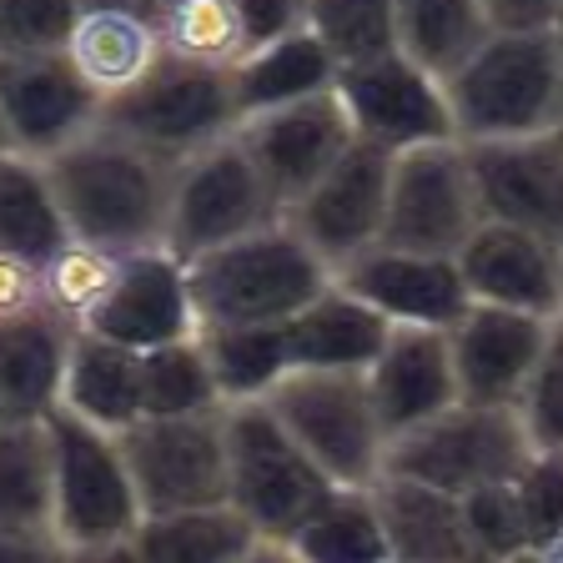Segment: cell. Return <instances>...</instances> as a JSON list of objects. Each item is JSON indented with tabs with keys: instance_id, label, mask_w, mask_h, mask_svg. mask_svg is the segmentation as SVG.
Returning <instances> with one entry per match:
<instances>
[{
	"instance_id": "6da1fadb",
	"label": "cell",
	"mask_w": 563,
	"mask_h": 563,
	"mask_svg": "<svg viewBox=\"0 0 563 563\" xmlns=\"http://www.w3.org/2000/svg\"><path fill=\"white\" fill-rule=\"evenodd\" d=\"M46 166L70 236L106 252L166 246V201H172L176 162H166L162 152L96 121L86 136L46 156Z\"/></svg>"
},
{
	"instance_id": "7a4b0ae2",
	"label": "cell",
	"mask_w": 563,
	"mask_h": 563,
	"mask_svg": "<svg viewBox=\"0 0 563 563\" xmlns=\"http://www.w3.org/2000/svg\"><path fill=\"white\" fill-rule=\"evenodd\" d=\"M332 267L297 236L287 217L257 227L246 236L211 246L187 262V287L197 307V332L207 328H277L292 312H302Z\"/></svg>"
},
{
	"instance_id": "3957f363",
	"label": "cell",
	"mask_w": 563,
	"mask_h": 563,
	"mask_svg": "<svg viewBox=\"0 0 563 563\" xmlns=\"http://www.w3.org/2000/svg\"><path fill=\"white\" fill-rule=\"evenodd\" d=\"M457 141H508L563 126V25L488 31L457 70L443 76Z\"/></svg>"
},
{
	"instance_id": "277c9868",
	"label": "cell",
	"mask_w": 563,
	"mask_h": 563,
	"mask_svg": "<svg viewBox=\"0 0 563 563\" xmlns=\"http://www.w3.org/2000/svg\"><path fill=\"white\" fill-rule=\"evenodd\" d=\"M227 443V504L257 528L262 539L282 543L302 523V514L332 488L307 448L297 443L267 398L222 402Z\"/></svg>"
},
{
	"instance_id": "5b68a950",
	"label": "cell",
	"mask_w": 563,
	"mask_h": 563,
	"mask_svg": "<svg viewBox=\"0 0 563 563\" xmlns=\"http://www.w3.org/2000/svg\"><path fill=\"white\" fill-rule=\"evenodd\" d=\"M51 438V528L66 549L117 543L141 523V498L121 457L117 433L76 418L66 408L46 412Z\"/></svg>"
},
{
	"instance_id": "8992f818",
	"label": "cell",
	"mask_w": 563,
	"mask_h": 563,
	"mask_svg": "<svg viewBox=\"0 0 563 563\" xmlns=\"http://www.w3.org/2000/svg\"><path fill=\"white\" fill-rule=\"evenodd\" d=\"M282 428L307 448L317 468L332 483H377L387 457L383 418L373 408L363 373H317L292 367L267 393Z\"/></svg>"
},
{
	"instance_id": "52a82bcc",
	"label": "cell",
	"mask_w": 563,
	"mask_h": 563,
	"mask_svg": "<svg viewBox=\"0 0 563 563\" xmlns=\"http://www.w3.org/2000/svg\"><path fill=\"white\" fill-rule=\"evenodd\" d=\"M277 217V197L262 181L257 162L246 156L236 131L207 141L201 152L176 162L172 201H166V246L181 262L201 257V252L232 242V236L257 232Z\"/></svg>"
},
{
	"instance_id": "ba28073f",
	"label": "cell",
	"mask_w": 563,
	"mask_h": 563,
	"mask_svg": "<svg viewBox=\"0 0 563 563\" xmlns=\"http://www.w3.org/2000/svg\"><path fill=\"white\" fill-rule=\"evenodd\" d=\"M533 453L518 408H488V402H463L443 408L438 418L418 422L387 443L383 473L433 483L443 493H473L483 483H498Z\"/></svg>"
},
{
	"instance_id": "9c48e42d",
	"label": "cell",
	"mask_w": 563,
	"mask_h": 563,
	"mask_svg": "<svg viewBox=\"0 0 563 563\" xmlns=\"http://www.w3.org/2000/svg\"><path fill=\"white\" fill-rule=\"evenodd\" d=\"M101 121L126 131L141 146L162 152L166 162H181V156L201 152L207 141L236 131L232 70L162 56L131 91L111 96L101 106Z\"/></svg>"
},
{
	"instance_id": "30bf717a",
	"label": "cell",
	"mask_w": 563,
	"mask_h": 563,
	"mask_svg": "<svg viewBox=\"0 0 563 563\" xmlns=\"http://www.w3.org/2000/svg\"><path fill=\"white\" fill-rule=\"evenodd\" d=\"M483 222L478 187H473V162L463 141H428L408 146L387 166V211L383 242L412 246V252H448L473 236Z\"/></svg>"
},
{
	"instance_id": "8fae6325",
	"label": "cell",
	"mask_w": 563,
	"mask_h": 563,
	"mask_svg": "<svg viewBox=\"0 0 563 563\" xmlns=\"http://www.w3.org/2000/svg\"><path fill=\"white\" fill-rule=\"evenodd\" d=\"M146 514H181V508L227 504V443L222 408L197 418H136L117 433Z\"/></svg>"
},
{
	"instance_id": "7c38bea8",
	"label": "cell",
	"mask_w": 563,
	"mask_h": 563,
	"mask_svg": "<svg viewBox=\"0 0 563 563\" xmlns=\"http://www.w3.org/2000/svg\"><path fill=\"white\" fill-rule=\"evenodd\" d=\"M332 91H338L357 141H367V146H377L387 156L457 136L443 76H433L402 51H383V56L338 66Z\"/></svg>"
},
{
	"instance_id": "4fadbf2b",
	"label": "cell",
	"mask_w": 563,
	"mask_h": 563,
	"mask_svg": "<svg viewBox=\"0 0 563 563\" xmlns=\"http://www.w3.org/2000/svg\"><path fill=\"white\" fill-rule=\"evenodd\" d=\"M101 121V96L81 81L66 51L0 56V126L25 156H56Z\"/></svg>"
},
{
	"instance_id": "5bb4252c",
	"label": "cell",
	"mask_w": 563,
	"mask_h": 563,
	"mask_svg": "<svg viewBox=\"0 0 563 563\" xmlns=\"http://www.w3.org/2000/svg\"><path fill=\"white\" fill-rule=\"evenodd\" d=\"M387 166H393L387 152H377L367 141H352L347 152L317 176L292 207L282 211V217L297 227V236H302L332 272L347 257H357L363 246L383 242Z\"/></svg>"
},
{
	"instance_id": "9a60e30c",
	"label": "cell",
	"mask_w": 563,
	"mask_h": 563,
	"mask_svg": "<svg viewBox=\"0 0 563 563\" xmlns=\"http://www.w3.org/2000/svg\"><path fill=\"white\" fill-rule=\"evenodd\" d=\"M332 277L352 297H363L393 328H453L473 307L457 257L448 252H412V246L373 242L347 257Z\"/></svg>"
},
{
	"instance_id": "2e32d148",
	"label": "cell",
	"mask_w": 563,
	"mask_h": 563,
	"mask_svg": "<svg viewBox=\"0 0 563 563\" xmlns=\"http://www.w3.org/2000/svg\"><path fill=\"white\" fill-rule=\"evenodd\" d=\"M236 136H242L246 156L257 162L277 207L287 211L357 141V131H352L338 91H317L302 96V101L272 106V111L236 121Z\"/></svg>"
},
{
	"instance_id": "e0dca14e",
	"label": "cell",
	"mask_w": 563,
	"mask_h": 563,
	"mask_svg": "<svg viewBox=\"0 0 563 563\" xmlns=\"http://www.w3.org/2000/svg\"><path fill=\"white\" fill-rule=\"evenodd\" d=\"M473 162L478 207L563 246V126L508 141H463Z\"/></svg>"
},
{
	"instance_id": "ac0fdd59",
	"label": "cell",
	"mask_w": 563,
	"mask_h": 563,
	"mask_svg": "<svg viewBox=\"0 0 563 563\" xmlns=\"http://www.w3.org/2000/svg\"><path fill=\"white\" fill-rule=\"evenodd\" d=\"M81 328L117 338L126 347L146 352L162 342L191 338L197 332V307H191L187 287V262L172 246H141V252H121L117 277L101 292Z\"/></svg>"
},
{
	"instance_id": "d6986e66",
	"label": "cell",
	"mask_w": 563,
	"mask_h": 563,
	"mask_svg": "<svg viewBox=\"0 0 563 563\" xmlns=\"http://www.w3.org/2000/svg\"><path fill=\"white\" fill-rule=\"evenodd\" d=\"M457 272L473 302L514 307L533 317L563 312V246L514 222L483 217L457 246Z\"/></svg>"
},
{
	"instance_id": "ffe728a7",
	"label": "cell",
	"mask_w": 563,
	"mask_h": 563,
	"mask_svg": "<svg viewBox=\"0 0 563 563\" xmlns=\"http://www.w3.org/2000/svg\"><path fill=\"white\" fill-rule=\"evenodd\" d=\"M549 322L553 317L473 302L468 312L448 328L457 398L463 402H488V408H518L528 377H533V367H539Z\"/></svg>"
},
{
	"instance_id": "44dd1931",
	"label": "cell",
	"mask_w": 563,
	"mask_h": 563,
	"mask_svg": "<svg viewBox=\"0 0 563 563\" xmlns=\"http://www.w3.org/2000/svg\"><path fill=\"white\" fill-rule=\"evenodd\" d=\"M387 443L457 402L448 328H387L377 357L363 367Z\"/></svg>"
},
{
	"instance_id": "7402d4cb",
	"label": "cell",
	"mask_w": 563,
	"mask_h": 563,
	"mask_svg": "<svg viewBox=\"0 0 563 563\" xmlns=\"http://www.w3.org/2000/svg\"><path fill=\"white\" fill-rule=\"evenodd\" d=\"M373 493L387 523L393 563H488L457 493L402 478V473H383Z\"/></svg>"
},
{
	"instance_id": "603a6c76",
	"label": "cell",
	"mask_w": 563,
	"mask_h": 563,
	"mask_svg": "<svg viewBox=\"0 0 563 563\" xmlns=\"http://www.w3.org/2000/svg\"><path fill=\"white\" fill-rule=\"evenodd\" d=\"M76 322L51 307L0 322V422H41L60 408V373Z\"/></svg>"
},
{
	"instance_id": "cb8c5ba5",
	"label": "cell",
	"mask_w": 563,
	"mask_h": 563,
	"mask_svg": "<svg viewBox=\"0 0 563 563\" xmlns=\"http://www.w3.org/2000/svg\"><path fill=\"white\" fill-rule=\"evenodd\" d=\"M387 317H377L363 297H352L338 277L282 322V342H287V373L292 367H317V373H363L377 357L387 338Z\"/></svg>"
},
{
	"instance_id": "d4e9b609",
	"label": "cell",
	"mask_w": 563,
	"mask_h": 563,
	"mask_svg": "<svg viewBox=\"0 0 563 563\" xmlns=\"http://www.w3.org/2000/svg\"><path fill=\"white\" fill-rule=\"evenodd\" d=\"M60 408L106 433L131 428L141 418V352L91 328H76L60 373Z\"/></svg>"
},
{
	"instance_id": "484cf974",
	"label": "cell",
	"mask_w": 563,
	"mask_h": 563,
	"mask_svg": "<svg viewBox=\"0 0 563 563\" xmlns=\"http://www.w3.org/2000/svg\"><path fill=\"white\" fill-rule=\"evenodd\" d=\"M297 563H393L373 483H332L282 539Z\"/></svg>"
},
{
	"instance_id": "4316f807",
	"label": "cell",
	"mask_w": 563,
	"mask_h": 563,
	"mask_svg": "<svg viewBox=\"0 0 563 563\" xmlns=\"http://www.w3.org/2000/svg\"><path fill=\"white\" fill-rule=\"evenodd\" d=\"M66 56L106 106L111 96L131 91L166 56V46L156 31V15L146 11H81L70 25Z\"/></svg>"
},
{
	"instance_id": "83f0119b",
	"label": "cell",
	"mask_w": 563,
	"mask_h": 563,
	"mask_svg": "<svg viewBox=\"0 0 563 563\" xmlns=\"http://www.w3.org/2000/svg\"><path fill=\"white\" fill-rule=\"evenodd\" d=\"M332 81H338V60L328 56V46H322L307 25H297V31L267 41V46H252L232 66L236 121L257 117V111H272V106L302 101V96L332 91Z\"/></svg>"
},
{
	"instance_id": "f1b7e54d",
	"label": "cell",
	"mask_w": 563,
	"mask_h": 563,
	"mask_svg": "<svg viewBox=\"0 0 563 563\" xmlns=\"http://www.w3.org/2000/svg\"><path fill=\"white\" fill-rule=\"evenodd\" d=\"M70 242L66 211H60L51 166L41 156H25L15 146L0 152V252L25 262H41Z\"/></svg>"
},
{
	"instance_id": "f546056e",
	"label": "cell",
	"mask_w": 563,
	"mask_h": 563,
	"mask_svg": "<svg viewBox=\"0 0 563 563\" xmlns=\"http://www.w3.org/2000/svg\"><path fill=\"white\" fill-rule=\"evenodd\" d=\"M262 543V533L232 504L146 514L131 533L141 563H242Z\"/></svg>"
},
{
	"instance_id": "4dcf8cb0",
	"label": "cell",
	"mask_w": 563,
	"mask_h": 563,
	"mask_svg": "<svg viewBox=\"0 0 563 563\" xmlns=\"http://www.w3.org/2000/svg\"><path fill=\"white\" fill-rule=\"evenodd\" d=\"M488 31L478 0H398V51L433 76L463 66Z\"/></svg>"
},
{
	"instance_id": "1f68e13d",
	"label": "cell",
	"mask_w": 563,
	"mask_h": 563,
	"mask_svg": "<svg viewBox=\"0 0 563 563\" xmlns=\"http://www.w3.org/2000/svg\"><path fill=\"white\" fill-rule=\"evenodd\" d=\"M217 408H222V387L211 377L197 332L141 352V418H197Z\"/></svg>"
},
{
	"instance_id": "d6a6232c",
	"label": "cell",
	"mask_w": 563,
	"mask_h": 563,
	"mask_svg": "<svg viewBox=\"0 0 563 563\" xmlns=\"http://www.w3.org/2000/svg\"><path fill=\"white\" fill-rule=\"evenodd\" d=\"M0 523L51 528V438L41 422H0ZM56 533V528H51Z\"/></svg>"
},
{
	"instance_id": "836d02e7",
	"label": "cell",
	"mask_w": 563,
	"mask_h": 563,
	"mask_svg": "<svg viewBox=\"0 0 563 563\" xmlns=\"http://www.w3.org/2000/svg\"><path fill=\"white\" fill-rule=\"evenodd\" d=\"M201 352L211 363V377L222 387V402L267 398L287 373V342L277 328H207L197 332Z\"/></svg>"
},
{
	"instance_id": "e575fe53",
	"label": "cell",
	"mask_w": 563,
	"mask_h": 563,
	"mask_svg": "<svg viewBox=\"0 0 563 563\" xmlns=\"http://www.w3.org/2000/svg\"><path fill=\"white\" fill-rule=\"evenodd\" d=\"M156 31H162L166 56H181V60L232 70L246 56L236 0H162Z\"/></svg>"
},
{
	"instance_id": "d590c367",
	"label": "cell",
	"mask_w": 563,
	"mask_h": 563,
	"mask_svg": "<svg viewBox=\"0 0 563 563\" xmlns=\"http://www.w3.org/2000/svg\"><path fill=\"white\" fill-rule=\"evenodd\" d=\"M302 25L338 66L398 51V0H302Z\"/></svg>"
},
{
	"instance_id": "8d00e7d4",
	"label": "cell",
	"mask_w": 563,
	"mask_h": 563,
	"mask_svg": "<svg viewBox=\"0 0 563 563\" xmlns=\"http://www.w3.org/2000/svg\"><path fill=\"white\" fill-rule=\"evenodd\" d=\"M117 262H121V252H106V246L70 236L60 252H51L41 262V297H46L51 312H60L66 322L81 328L86 317H91V307L101 302V292L111 287V277H117Z\"/></svg>"
},
{
	"instance_id": "74e56055",
	"label": "cell",
	"mask_w": 563,
	"mask_h": 563,
	"mask_svg": "<svg viewBox=\"0 0 563 563\" xmlns=\"http://www.w3.org/2000/svg\"><path fill=\"white\" fill-rule=\"evenodd\" d=\"M514 498L528 528V549L563 533V448H533L514 468Z\"/></svg>"
},
{
	"instance_id": "f35d334b",
	"label": "cell",
	"mask_w": 563,
	"mask_h": 563,
	"mask_svg": "<svg viewBox=\"0 0 563 563\" xmlns=\"http://www.w3.org/2000/svg\"><path fill=\"white\" fill-rule=\"evenodd\" d=\"M518 418H523L533 448H563V312L549 322V338H543L539 367L523 387Z\"/></svg>"
},
{
	"instance_id": "ab89813d",
	"label": "cell",
	"mask_w": 563,
	"mask_h": 563,
	"mask_svg": "<svg viewBox=\"0 0 563 563\" xmlns=\"http://www.w3.org/2000/svg\"><path fill=\"white\" fill-rule=\"evenodd\" d=\"M508 478H514V473H508ZM508 478L463 493V514H468V528L488 563H508L514 553L528 549V528H523V514H518V498H514V483Z\"/></svg>"
},
{
	"instance_id": "60d3db41",
	"label": "cell",
	"mask_w": 563,
	"mask_h": 563,
	"mask_svg": "<svg viewBox=\"0 0 563 563\" xmlns=\"http://www.w3.org/2000/svg\"><path fill=\"white\" fill-rule=\"evenodd\" d=\"M81 0H0V56L15 51H66Z\"/></svg>"
},
{
	"instance_id": "b9f144b4",
	"label": "cell",
	"mask_w": 563,
	"mask_h": 563,
	"mask_svg": "<svg viewBox=\"0 0 563 563\" xmlns=\"http://www.w3.org/2000/svg\"><path fill=\"white\" fill-rule=\"evenodd\" d=\"M236 15H242V35H246V51H252L297 31L302 25V0H236Z\"/></svg>"
},
{
	"instance_id": "7bdbcfd3",
	"label": "cell",
	"mask_w": 563,
	"mask_h": 563,
	"mask_svg": "<svg viewBox=\"0 0 563 563\" xmlns=\"http://www.w3.org/2000/svg\"><path fill=\"white\" fill-rule=\"evenodd\" d=\"M35 307H46V297H41V267L25 257H11V252H0V322H5V317H21V312H35Z\"/></svg>"
},
{
	"instance_id": "ee69618b",
	"label": "cell",
	"mask_w": 563,
	"mask_h": 563,
	"mask_svg": "<svg viewBox=\"0 0 563 563\" xmlns=\"http://www.w3.org/2000/svg\"><path fill=\"white\" fill-rule=\"evenodd\" d=\"M493 31H553L563 25V0H478Z\"/></svg>"
},
{
	"instance_id": "f6af8a7d",
	"label": "cell",
	"mask_w": 563,
	"mask_h": 563,
	"mask_svg": "<svg viewBox=\"0 0 563 563\" xmlns=\"http://www.w3.org/2000/svg\"><path fill=\"white\" fill-rule=\"evenodd\" d=\"M66 543L51 528H5L0 523V563H60Z\"/></svg>"
},
{
	"instance_id": "bcb514c9",
	"label": "cell",
	"mask_w": 563,
	"mask_h": 563,
	"mask_svg": "<svg viewBox=\"0 0 563 563\" xmlns=\"http://www.w3.org/2000/svg\"><path fill=\"white\" fill-rule=\"evenodd\" d=\"M60 563H141L131 539H117V543H76V549L60 553Z\"/></svg>"
},
{
	"instance_id": "7dc6e473",
	"label": "cell",
	"mask_w": 563,
	"mask_h": 563,
	"mask_svg": "<svg viewBox=\"0 0 563 563\" xmlns=\"http://www.w3.org/2000/svg\"><path fill=\"white\" fill-rule=\"evenodd\" d=\"M81 11H146V15H156L162 0H81Z\"/></svg>"
},
{
	"instance_id": "c3c4849f",
	"label": "cell",
	"mask_w": 563,
	"mask_h": 563,
	"mask_svg": "<svg viewBox=\"0 0 563 563\" xmlns=\"http://www.w3.org/2000/svg\"><path fill=\"white\" fill-rule=\"evenodd\" d=\"M242 563H297V559H292V553H287V549H282V543L262 539V543H257V549L246 553V559H242Z\"/></svg>"
},
{
	"instance_id": "681fc988",
	"label": "cell",
	"mask_w": 563,
	"mask_h": 563,
	"mask_svg": "<svg viewBox=\"0 0 563 563\" xmlns=\"http://www.w3.org/2000/svg\"><path fill=\"white\" fill-rule=\"evenodd\" d=\"M539 553H543V563H563V533H553L549 543H539Z\"/></svg>"
},
{
	"instance_id": "f907efd6",
	"label": "cell",
	"mask_w": 563,
	"mask_h": 563,
	"mask_svg": "<svg viewBox=\"0 0 563 563\" xmlns=\"http://www.w3.org/2000/svg\"><path fill=\"white\" fill-rule=\"evenodd\" d=\"M508 563H543V553H539V549H523V553H514Z\"/></svg>"
},
{
	"instance_id": "816d5d0a",
	"label": "cell",
	"mask_w": 563,
	"mask_h": 563,
	"mask_svg": "<svg viewBox=\"0 0 563 563\" xmlns=\"http://www.w3.org/2000/svg\"><path fill=\"white\" fill-rule=\"evenodd\" d=\"M5 146H11V141H5V126H0V152H5Z\"/></svg>"
}]
</instances>
